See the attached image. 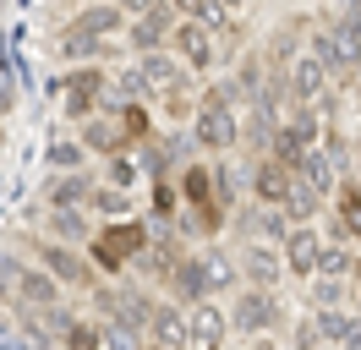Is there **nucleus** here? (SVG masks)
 Instances as JSON below:
<instances>
[{
	"label": "nucleus",
	"instance_id": "36",
	"mask_svg": "<svg viewBox=\"0 0 361 350\" xmlns=\"http://www.w3.org/2000/svg\"><path fill=\"white\" fill-rule=\"evenodd\" d=\"M132 350H159V345H132Z\"/></svg>",
	"mask_w": 361,
	"mask_h": 350
},
{
	"label": "nucleus",
	"instance_id": "19",
	"mask_svg": "<svg viewBox=\"0 0 361 350\" xmlns=\"http://www.w3.org/2000/svg\"><path fill=\"white\" fill-rule=\"evenodd\" d=\"M82 208H88L93 219H132L137 214V192H121V186H110V181H93Z\"/></svg>",
	"mask_w": 361,
	"mask_h": 350
},
{
	"label": "nucleus",
	"instance_id": "3",
	"mask_svg": "<svg viewBox=\"0 0 361 350\" xmlns=\"http://www.w3.org/2000/svg\"><path fill=\"white\" fill-rule=\"evenodd\" d=\"M55 99L66 109V121H88L93 109H104V99H110V71L99 61L71 66L66 77H55Z\"/></svg>",
	"mask_w": 361,
	"mask_h": 350
},
{
	"label": "nucleus",
	"instance_id": "14",
	"mask_svg": "<svg viewBox=\"0 0 361 350\" xmlns=\"http://www.w3.org/2000/svg\"><path fill=\"white\" fill-rule=\"evenodd\" d=\"M66 28H77V33H88V39H99V44H110V39L126 33V11H121L115 0H88Z\"/></svg>",
	"mask_w": 361,
	"mask_h": 350
},
{
	"label": "nucleus",
	"instance_id": "25",
	"mask_svg": "<svg viewBox=\"0 0 361 350\" xmlns=\"http://www.w3.org/2000/svg\"><path fill=\"white\" fill-rule=\"evenodd\" d=\"M159 109H164V121H192V109H197V93H192V77H180L176 88H164V93H154Z\"/></svg>",
	"mask_w": 361,
	"mask_h": 350
},
{
	"label": "nucleus",
	"instance_id": "26",
	"mask_svg": "<svg viewBox=\"0 0 361 350\" xmlns=\"http://www.w3.org/2000/svg\"><path fill=\"white\" fill-rule=\"evenodd\" d=\"M307 312L317 318V334H323V345H329V350L345 339V328H350V318H356L350 306H307Z\"/></svg>",
	"mask_w": 361,
	"mask_h": 350
},
{
	"label": "nucleus",
	"instance_id": "17",
	"mask_svg": "<svg viewBox=\"0 0 361 350\" xmlns=\"http://www.w3.org/2000/svg\"><path fill=\"white\" fill-rule=\"evenodd\" d=\"M88 186H93L88 170H49L44 203L49 208H82V203H88Z\"/></svg>",
	"mask_w": 361,
	"mask_h": 350
},
{
	"label": "nucleus",
	"instance_id": "18",
	"mask_svg": "<svg viewBox=\"0 0 361 350\" xmlns=\"http://www.w3.org/2000/svg\"><path fill=\"white\" fill-rule=\"evenodd\" d=\"M329 203H334V224L345 230V236H356V246H361V181L356 175H339L334 192H329Z\"/></svg>",
	"mask_w": 361,
	"mask_h": 350
},
{
	"label": "nucleus",
	"instance_id": "20",
	"mask_svg": "<svg viewBox=\"0 0 361 350\" xmlns=\"http://www.w3.org/2000/svg\"><path fill=\"white\" fill-rule=\"evenodd\" d=\"M164 290H170V301H186V306L203 301V296H208V290H203V258H197V252H186V258L170 268Z\"/></svg>",
	"mask_w": 361,
	"mask_h": 350
},
{
	"label": "nucleus",
	"instance_id": "6",
	"mask_svg": "<svg viewBox=\"0 0 361 350\" xmlns=\"http://www.w3.org/2000/svg\"><path fill=\"white\" fill-rule=\"evenodd\" d=\"M33 258H39V268H44L49 279L61 284V290H93L99 284V274H93V262L82 246H66V241H33Z\"/></svg>",
	"mask_w": 361,
	"mask_h": 350
},
{
	"label": "nucleus",
	"instance_id": "21",
	"mask_svg": "<svg viewBox=\"0 0 361 350\" xmlns=\"http://www.w3.org/2000/svg\"><path fill=\"white\" fill-rule=\"evenodd\" d=\"M197 258H203V290H208V296H225V290L241 284V274H235V252L208 246V252H197Z\"/></svg>",
	"mask_w": 361,
	"mask_h": 350
},
{
	"label": "nucleus",
	"instance_id": "10",
	"mask_svg": "<svg viewBox=\"0 0 361 350\" xmlns=\"http://www.w3.org/2000/svg\"><path fill=\"white\" fill-rule=\"evenodd\" d=\"M77 143L88 148V159H110V153H132V137L121 126L115 109H93L88 121H77Z\"/></svg>",
	"mask_w": 361,
	"mask_h": 350
},
{
	"label": "nucleus",
	"instance_id": "29",
	"mask_svg": "<svg viewBox=\"0 0 361 350\" xmlns=\"http://www.w3.org/2000/svg\"><path fill=\"white\" fill-rule=\"evenodd\" d=\"M104 181H110V186H121V192H137L142 170H137L132 153H110V159H104Z\"/></svg>",
	"mask_w": 361,
	"mask_h": 350
},
{
	"label": "nucleus",
	"instance_id": "32",
	"mask_svg": "<svg viewBox=\"0 0 361 350\" xmlns=\"http://www.w3.org/2000/svg\"><path fill=\"white\" fill-rule=\"evenodd\" d=\"M170 6H176V17H197L208 0H170Z\"/></svg>",
	"mask_w": 361,
	"mask_h": 350
},
{
	"label": "nucleus",
	"instance_id": "28",
	"mask_svg": "<svg viewBox=\"0 0 361 350\" xmlns=\"http://www.w3.org/2000/svg\"><path fill=\"white\" fill-rule=\"evenodd\" d=\"M290 350H329L323 345V334H317V318L312 312H290Z\"/></svg>",
	"mask_w": 361,
	"mask_h": 350
},
{
	"label": "nucleus",
	"instance_id": "12",
	"mask_svg": "<svg viewBox=\"0 0 361 350\" xmlns=\"http://www.w3.org/2000/svg\"><path fill=\"white\" fill-rule=\"evenodd\" d=\"M317 246H323V230L317 224H290L279 236V258H285V279H307L317 268Z\"/></svg>",
	"mask_w": 361,
	"mask_h": 350
},
{
	"label": "nucleus",
	"instance_id": "5",
	"mask_svg": "<svg viewBox=\"0 0 361 350\" xmlns=\"http://www.w3.org/2000/svg\"><path fill=\"white\" fill-rule=\"evenodd\" d=\"M192 143L208 148V153H235V143H241V104H219V99H203V93H197Z\"/></svg>",
	"mask_w": 361,
	"mask_h": 350
},
{
	"label": "nucleus",
	"instance_id": "38",
	"mask_svg": "<svg viewBox=\"0 0 361 350\" xmlns=\"http://www.w3.org/2000/svg\"><path fill=\"white\" fill-rule=\"evenodd\" d=\"M49 350H61V345H49Z\"/></svg>",
	"mask_w": 361,
	"mask_h": 350
},
{
	"label": "nucleus",
	"instance_id": "11",
	"mask_svg": "<svg viewBox=\"0 0 361 350\" xmlns=\"http://www.w3.org/2000/svg\"><path fill=\"white\" fill-rule=\"evenodd\" d=\"M329 83H334V77H329V66L301 44V49H295V61L285 66V93H290L295 104H317V99L329 93Z\"/></svg>",
	"mask_w": 361,
	"mask_h": 350
},
{
	"label": "nucleus",
	"instance_id": "2",
	"mask_svg": "<svg viewBox=\"0 0 361 350\" xmlns=\"http://www.w3.org/2000/svg\"><path fill=\"white\" fill-rule=\"evenodd\" d=\"M230 318V334H279V328L290 323V306H285V296L279 290H252V284H235V296H230L225 306Z\"/></svg>",
	"mask_w": 361,
	"mask_h": 350
},
{
	"label": "nucleus",
	"instance_id": "24",
	"mask_svg": "<svg viewBox=\"0 0 361 350\" xmlns=\"http://www.w3.org/2000/svg\"><path fill=\"white\" fill-rule=\"evenodd\" d=\"M307 49H312L317 61L329 66V77H350V55L339 49V39H334V33H329V28H323V22H317L312 33H307Z\"/></svg>",
	"mask_w": 361,
	"mask_h": 350
},
{
	"label": "nucleus",
	"instance_id": "34",
	"mask_svg": "<svg viewBox=\"0 0 361 350\" xmlns=\"http://www.w3.org/2000/svg\"><path fill=\"white\" fill-rule=\"evenodd\" d=\"M350 83H356V88H361V55H356V66H350Z\"/></svg>",
	"mask_w": 361,
	"mask_h": 350
},
{
	"label": "nucleus",
	"instance_id": "22",
	"mask_svg": "<svg viewBox=\"0 0 361 350\" xmlns=\"http://www.w3.org/2000/svg\"><path fill=\"white\" fill-rule=\"evenodd\" d=\"M44 170H88V148L77 143V131H49Z\"/></svg>",
	"mask_w": 361,
	"mask_h": 350
},
{
	"label": "nucleus",
	"instance_id": "7",
	"mask_svg": "<svg viewBox=\"0 0 361 350\" xmlns=\"http://www.w3.org/2000/svg\"><path fill=\"white\" fill-rule=\"evenodd\" d=\"M170 28H176V6H170V0H154V6H142L137 17H126L121 44H126L132 55H148V49H164V44H170Z\"/></svg>",
	"mask_w": 361,
	"mask_h": 350
},
{
	"label": "nucleus",
	"instance_id": "27",
	"mask_svg": "<svg viewBox=\"0 0 361 350\" xmlns=\"http://www.w3.org/2000/svg\"><path fill=\"white\" fill-rule=\"evenodd\" d=\"M307 306H345V279H329V274H307Z\"/></svg>",
	"mask_w": 361,
	"mask_h": 350
},
{
	"label": "nucleus",
	"instance_id": "13",
	"mask_svg": "<svg viewBox=\"0 0 361 350\" xmlns=\"http://www.w3.org/2000/svg\"><path fill=\"white\" fill-rule=\"evenodd\" d=\"M247 192H252V203L279 208V203L290 197V170H285L274 153H257V159H252V170H247Z\"/></svg>",
	"mask_w": 361,
	"mask_h": 350
},
{
	"label": "nucleus",
	"instance_id": "35",
	"mask_svg": "<svg viewBox=\"0 0 361 350\" xmlns=\"http://www.w3.org/2000/svg\"><path fill=\"white\" fill-rule=\"evenodd\" d=\"M323 6H334V11H339V6H356V0H323Z\"/></svg>",
	"mask_w": 361,
	"mask_h": 350
},
{
	"label": "nucleus",
	"instance_id": "1",
	"mask_svg": "<svg viewBox=\"0 0 361 350\" xmlns=\"http://www.w3.org/2000/svg\"><path fill=\"white\" fill-rule=\"evenodd\" d=\"M82 246H88L93 274H126L132 258L148 246V224H142V214H132V219H104V224H93V236L82 241Z\"/></svg>",
	"mask_w": 361,
	"mask_h": 350
},
{
	"label": "nucleus",
	"instance_id": "31",
	"mask_svg": "<svg viewBox=\"0 0 361 350\" xmlns=\"http://www.w3.org/2000/svg\"><path fill=\"white\" fill-rule=\"evenodd\" d=\"M247 350H285V345H279V334H252Z\"/></svg>",
	"mask_w": 361,
	"mask_h": 350
},
{
	"label": "nucleus",
	"instance_id": "30",
	"mask_svg": "<svg viewBox=\"0 0 361 350\" xmlns=\"http://www.w3.org/2000/svg\"><path fill=\"white\" fill-rule=\"evenodd\" d=\"M334 350H361V312L350 318V328H345V339H339Z\"/></svg>",
	"mask_w": 361,
	"mask_h": 350
},
{
	"label": "nucleus",
	"instance_id": "15",
	"mask_svg": "<svg viewBox=\"0 0 361 350\" xmlns=\"http://www.w3.org/2000/svg\"><path fill=\"white\" fill-rule=\"evenodd\" d=\"M142 339L159 350H186V312H180V301H154Z\"/></svg>",
	"mask_w": 361,
	"mask_h": 350
},
{
	"label": "nucleus",
	"instance_id": "8",
	"mask_svg": "<svg viewBox=\"0 0 361 350\" xmlns=\"http://www.w3.org/2000/svg\"><path fill=\"white\" fill-rule=\"evenodd\" d=\"M235 274L252 290H279L285 284V258H279V241H247L235 252Z\"/></svg>",
	"mask_w": 361,
	"mask_h": 350
},
{
	"label": "nucleus",
	"instance_id": "9",
	"mask_svg": "<svg viewBox=\"0 0 361 350\" xmlns=\"http://www.w3.org/2000/svg\"><path fill=\"white\" fill-rule=\"evenodd\" d=\"M230 345V318L225 306L203 296V301L186 306V350H225Z\"/></svg>",
	"mask_w": 361,
	"mask_h": 350
},
{
	"label": "nucleus",
	"instance_id": "33",
	"mask_svg": "<svg viewBox=\"0 0 361 350\" xmlns=\"http://www.w3.org/2000/svg\"><path fill=\"white\" fill-rule=\"evenodd\" d=\"M115 6H121L126 17H137V11H142V6H154V0H115Z\"/></svg>",
	"mask_w": 361,
	"mask_h": 350
},
{
	"label": "nucleus",
	"instance_id": "23",
	"mask_svg": "<svg viewBox=\"0 0 361 350\" xmlns=\"http://www.w3.org/2000/svg\"><path fill=\"white\" fill-rule=\"evenodd\" d=\"M93 236L88 208H49V241H66V246H82Z\"/></svg>",
	"mask_w": 361,
	"mask_h": 350
},
{
	"label": "nucleus",
	"instance_id": "4",
	"mask_svg": "<svg viewBox=\"0 0 361 350\" xmlns=\"http://www.w3.org/2000/svg\"><path fill=\"white\" fill-rule=\"evenodd\" d=\"M164 49H170L186 71H197V77L219 71V61H225L219 33H214V28H203L197 17H176V28H170V44H164Z\"/></svg>",
	"mask_w": 361,
	"mask_h": 350
},
{
	"label": "nucleus",
	"instance_id": "39",
	"mask_svg": "<svg viewBox=\"0 0 361 350\" xmlns=\"http://www.w3.org/2000/svg\"><path fill=\"white\" fill-rule=\"evenodd\" d=\"M0 6H6V0H0Z\"/></svg>",
	"mask_w": 361,
	"mask_h": 350
},
{
	"label": "nucleus",
	"instance_id": "37",
	"mask_svg": "<svg viewBox=\"0 0 361 350\" xmlns=\"http://www.w3.org/2000/svg\"><path fill=\"white\" fill-rule=\"evenodd\" d=\"M77 6H88V0H77Z\"/></svg>",
	"mask_w": 361,
	"mask_h": 350
},
{
	"label": "nucleus",
	"instance_id": "16",
	"mask_svg": "<svg viewBox=\"0 0 361 350\" xmlns=\"http://www.w3.org/2000/svg\"><path fill=\"white\" fill-rule=\"evenodd\" d=\"M137 77H142V88H148V99L154 93H164V88H176L180 77H186V66L170 55V49H148V55H132Z\"/></svg>",
	"mask_w": 361,
	"mask_h": 350
}]
</instances>
